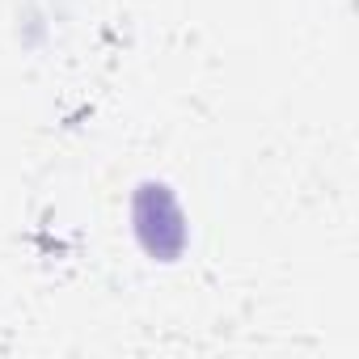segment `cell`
Returning <instances> with one entry per match:
<instances>
[{
  "instance_id": "obj_1",
  "label": "cell",
  "mask_w": 359,
  "mask_h": 359,
  "mask_svg": "<svg viewBox=\"0 0 359 359\" xmlns=\"http://www.w3.org/2000/svg\"><path fill=\"white\" fill-rule=\"evenodd\" d=\"M135 229H140V241L148 245V254H156L165 262L187 245L182 212H177V203H173V195L165 187H140V195H135Z\"/></svg>"
}]
</instances>
